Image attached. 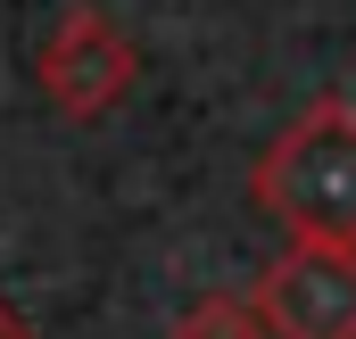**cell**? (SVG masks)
<instances>
[{"mask_svg":"<svg viewBox=\"0 0 356 339\" xmlns=\"http://www.w3.org/2000/svg\"><path fill=\"white\" fill-rule=\"evenodd\" d=\"M0 339H33V323H25L17 306H0Z\"/></svg>","mask_w":356,"mask_h":339,"instance_id":"cell-5","label":"cell"},{"mask_svg":"<svg viewBox=\"0 0 356 339\" xmlns=\"http://www.w3.org/2000/svg\"><path fill=\"white\" fill-rule=\"evenodd\" d=\"M175 339H273L266 331V306L249 290H207L175 315Z\"/></svg>","mask_w":356,"mask_h":339,"instance_id":"cell-4","label":"cell"},{"mask_svg":"<svg viewBox=\"0 0 356 339\" xmlns=\"http://www.w3.org/2000/svg\"><path fill=\"white\" fill-rule=\"evenodd\" d=\"M257 306L273 339H356V249L298 240L257 281Z\"/></svg>","mask_w":356,"mask_h":339,"instance_id":"cell-3","label":"cell"},{"mask_svg":"<svg viewBox=\"0 0 356 339\" xmlns=\"http://www.w3.org/2000/svg\"><path fill=\"white\" fill-rule=\"evenodd\" d=\"M257 207L298 240L356 249V99H315L273 133L257 158Z\"/></svg>","mask_w":356,"mask_h":339,"instance_id":"cell-1","label":"cell"},{"mask_svg":"<svg viewBox=\"0 0 356 339\" xmlns=\"http://www.w3.org/2000/svg\"><path fill=\"white\" fill-rule=\"evenodd\" d=\"M133 75H141V50H133V33L108 17V8H67L50 33H42V50H33V83H42V99L58 108V116H75V124H91V116H108L124 91H133Z\"/></svg>","mask_w":356,"mask_h":339,"instance_id":"cell-2","label":"cell"}]
</instances>
